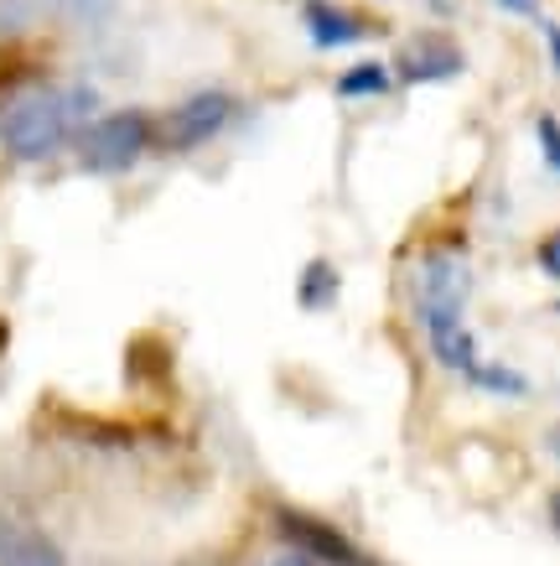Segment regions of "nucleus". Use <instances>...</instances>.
Here are the masks:
<instances>
[{
    "instance_id": "6",
    "label": "nucleus",
    "mask_w": 560,
    "mask_h": 566,
    "mask_svg": "<svg viewBox=\"0 0 560 566\" xmlns=\"http://www.w3.org/2000/svg\"><path fill=\"white\" fill-rule=\"evenodd\" d=\"M302 32L317 52H342V48H358V42L379 36L384 21L363 17V11L342 6V0H302Z\"/></svg>"
},
{
    "instance_id": "2",
    "label": "nucleus",
    "mask_w": 560,
    "mask_h": 566,
    "mask_svg": "<svg viewBox=\"0 0 560 566\" xmlns=\"http://www.w3.org/2000/svg\"><path fill=\"white\" fill-rule=\"evenodd\" d=\"M146 151H156V115L151 109H136V104H125V109H99L94 120L78 130L73 140V156H78V167L88 177H125L136 172Z\"/></svg>"
},
{
    "instance_id": "14",
    "label": "nucleus",
    "mask_w": 560,
    "mask_h": 566,
    "mask_svg": "<svg viewBox=\"0 0 560 566\" xmlns=\"http://www.w3.org/2000/svg\"><path fill=\"white\" fill-rule=\"evenodd\" d=\"M493 6H498V11H504V17L535 21V27H540V21H545V6H540V0H493Z\"/></svg>"
},
{
    "instance_id": "17",
    "label": "nucleus",
    "mask_w": 560,
    "mask_h": 566,
    "mask_svg": "<svg viewBox=\"0 0 560 566\" xmlns=\"http://www.w3.org/2000/svg\"><path fill=\"white\" fill-rule=\"evenodd\" d=\"M550 525H556V535H560V494L550 499Z\"/></svg>"
},
{
    "instance_id": "15",
    "label": "nucleus",
    "mask_w": 560,
    "mask_h": 566,
    "mask_svg": "<svg viewBox=\"0 0 560 566\" xmlns=\"http://www.w3.org/2000/svg\"><path fill=\"white\" fill-rule=\"evenodd\" d=\"M540 32H545V57H550V69H556V78H560V21L545 17Z\"/></svg>"
},
{
    "instance_id": "4",
    "label": "nucleus",
    "mask_w": 560,
    "mask_h": 566,
    "mask_svg": "<svg viewBox=\"0 0 560 566\" xmlns=\"http://www.w3.org/2000/svg\"><path fill=\"white\" fill-rule=\"evenodd\" d=\"M410 317L421 327L425 354L446 375H467L483 354H477V333L467 327V302H410Z\"/></svg>"
},
{
    "instance_id": "13",
    "label": "nucleus",
    "mask_w": 560,
    "mask_h": 566,
    "mask_svg": "<svg viewBox=\"0 0 560 566\" xmlns=\"http://www.w3.org/2000/svg\"><path fill=\"white\" fill-rule=\"evenodd\" d=\"M535 271H540L545 281H560V229L540 234V244H535Z\"/></svg>"
},
{
    "instance_id": "5",
    "label": "nucleus",
    "mask_w": 560,
    "mask_h": 566,
    "mask_svg": "<svg viewBox=\"0 0 560 566\" xmlns=\"http://www.w3.org/2000/svg\"><path fill=\"white\" fill-rule=\"evenodd\" d=\"M394 84L400 88H431V84H452L467 73V52L452 32L431 27V32H410L394 48Z\"/></svg>"
},
{
    "instance_id": "8",
    "label": "nucleus",
    "mask_w": 560,
    "mask_h": 566,
    "mask_svg": "<svg viewBox=\"0 0 560 566\" xmlns=\"http://www.w3.org/2000/svg\"><path fill=\"white\" fill-rule=\"evenodd\" d=\"M0 566H68L47 531L17 515H0Z\"/></svg>"
},
{
    "instance_id": "9",
    "label": "nucleus",
    "mask_w": 560,
    "mask_h": 566,
    "mask_svg": "<svg viewBox=\"0 0 560 566\" xmlns=\"http://www.w3.org/2000/svg\"><path fill=\"white\" fill-rule=\"evenodd\" d=\"M342 296V271L327 255L306 260L302 275H296V307L302 312H332Z\"/></svg>"
},
{
    "instance_id": "12",
    "label": "nucleus",
    "mask_w": 560,
    "mask_h": 566,
    "mask_svg": "<svg viewBox=\"0 0 560 566\" xmlns=\"http://www.w3.org/2000/svg\"><path fill=\"white\" fill-rule=\"evenodd\" d=\"M535 146H540V161L560 177V115H535Z\"/></svg>"
},
{
    "instance_id": "18",
    "label": "nucleus",
    "mask_w": 560,
    "mask_h": 566,
    "mask_svg": "<svg viewBox=\"0 0 560 566\" xmlns=\"http://www.w3.org/2000/svg\"><path fill=\"white\" fill-rule=\"evenodd\" d=\"M550 452H556V458H560V427L550 431Z\"/></svg>"
},
{
    "instance_id": "19",
    "label": "nucleus",
    "mask_w": 560,
    "mask_h": 566,
    "mask_svg": "<svg viewBox=\"0 0 560 566\" xmlns=\"http://www.w3.org/2000/svg\"><path fill=\"white\" fill-rule=\"evenodd\" d=\"M550 312H556V317H560V302H556V307H550Z\"/></svg>"
},
{
    "instance_id": "16",
    "label": "nucleus",
    "mask_w": 560,
    "mask_h": 566,
    "mask_svg": "<svg viewBox=\"0 0 560 566\" xmlns=\"http://www.w3.org/2000/svg\"><path fill=\"white\" fill-rule=\"evenodd\" d=\"M431 6V17H457V0H425Z\"/></svg>"
},
{
    "instance_id": "1",
    "label": "nucleus",
    "mask_w": 560,
    "mask_h": 566,
    "mask_svg": "<svg viewBox=\"0 0 560 566\" xmlns=\"http://www.w3.org/2000/svg\"><path fill=\"white\" fill-rule=\"evenodd\" d=\"M94 115H99V88L94 84L27 88L0 115V151L11 156V161H21V167L52 161L57 151H68Z\"/></svg>"
},
{
    "instance_id": "10",
    "label": "nucleus",
    "mask_w": 560,
    "mask_h": 566,
    "mask_svg": "<svg viewBox=\"0 0 560 566\" xmlns=\"http://www.w3.org/2000/svg\"><path fill=\"white\" fill-rule=\"evenodd\" d=\"M332 94H338L342 104L384 99V94H394V69H390V63H379V57H358V63H348V69L338 73Z\"/></svg>"
},
{
    "instance_id": "11",
    "label": "nucleus",
    "mask_w": 560,
    "mask_h": 566,
    "mask_svg": "<svg viewBox=\"0 0 560 566\" xmlns=\"http://www.w3.org/2000/svg\"><path fill=\"white\" fill-rule=\"evenodd\" d=\"M462 379H467L473 390H483V395H498V400H525V395L535 390L529 375H519L514 364H498V359H477Z\"/></svg>"
},
{
    "instance_id": "3",
    "label": "nucleus",
    "mask_w": 560,
    "mask_h": 566,
    "mask_svg": "<svg viewBox=\"0 0 560 566\" xmlns=\"http://www.w3.org/2000/svg\"><path fill=\"white\" fill-rule=\"evenodd\" d=\"M239 99L229 88H192L182 99L171 104L167 115H156V151L187 156V151H203L213 140L234 125Z\"/></svg>"
},
{
    "instance_id": "7",
    "label": "nucleus",
    "mask_w": 560,
    "mask_h": 566,
    "mask_svg": "<svg viewBox=\"0 0 560 566\" xmlns=\"http://www.w3.org/2000/svg\"><path fill=\"white\" fill-rule=\"evenodd\" d=\"M281 535H286L290 546L302 551L306 562H327V566H363L358 546L348 541L342 531H332L327 520H311V515H296V510H281Z\"/></svg>"
}]
</instances>
